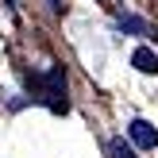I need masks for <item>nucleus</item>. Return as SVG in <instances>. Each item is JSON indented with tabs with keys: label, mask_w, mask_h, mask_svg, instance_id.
Returning a JSON list of instances; mask_svg holds the SVG:
<instances>
[{
	"label": "nucleus",
	"mask_w": 158,
	"mask_h": 158,
	"mask_svg": "<svg viewBox=\"0 0 158 158\" xmlns=\"http://www.w3.org/2000/svg\"><path fill=\"white\" fill-rule=\"evenodd\" d=\"M112 158H135V154H131V147H123L120 139H116L112 143Z\"/></svg>",
	"instance_id": "3"
},
{
	"label": "nucleus",
	"mask_w": 158,
	"mask_h": 158,
	"mask_svg": "<svg viewBox=\"0 0 158 158\" xmlns=\"http://www.w3.org/2000/svg\"><path fill=\"white\" fill-rule=\"evenodd\" d=\"M131 62H135V66L143 69V73H154V69H158V54H151L147 46H139V50L131 54Z\"/></svg>",
	"instance_id": "2"
},
{
	"label": "nucleus",
	"mask_w": 158,
	"mask_h": 158,
	"mask_svg": "<svg viewBox=\"0 0 158 158\" xmlns=\"http://www.w3.org/2000/svg\"><path fill=\"white\" fill-rule=\"evenodd\" d=\"M127 135H131V143L143 147V151H154V143H158L154 123H147V120H131V123H127Z\"/></svg>",
	"instance_id": "1"
}]
</instances>
